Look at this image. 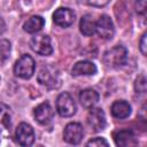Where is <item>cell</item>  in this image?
I'll list each match as a JSON object with an SVG mask.
<instances>
[{
  "label": "cell",
  "instance_id": "6da1fadb",
  "mask_svg": "<svg viewBox=\"0 0 147 147\" xmlns=\"http://www.w3.org/2000/svg\"><path fill=\"white\" fill-rule=\"evenodd\" d=\"M38 82L46 86L49 90H56L61 86V75L57 68H55L54 65H45L42 67L37 76Z\"/></svg>",
  "mask_w": 147,
  "mask_h": 147
},
{
  "label": "cell",
  "instance_id": "7a4b0ae2",
  "mask_svg": "<svg viewBox=\"0 0 147 147\" xmlns=\"http://www.w3.org/2000/svg\"><path fill=\"white\" fill-rule=\"evenodd\" d=\"M127 59V51L124 46L116 45L103 54V62L107 67L117 68L123 65Z\"/></svg>",
  "mask_w": 147,
  "mask_h": 147
},
{
  "label": "cell",
  "instance_id": "3957f363",
  "mask_svg": "<svg viewBox=\"0 0 147 147\" xmlns=\"http://www.w3.org/2000/svg\"><path fill=\"white\" fill-rule=\"evenodd\" d=\"M36 69V63L34 60L30 56V55H22L15 63L14 65V72L17 77L23 78V79H28L30 78Z\"/></svg>",
  "mask_w": 147,
  "mask_h": 147
},
{
  "label": "cell",
  "instance_id": "277c9868",
  "mask_svg": "<svg viewBox=\"0 0 147 147\" xmlns=\"http://www.w3.org/2000/svg\"><path fill=\"white\" fill-rule=\"evenodd\" d=\"M76 103L72 96L64 92L61 93L56 99V110L62 117H70L76 113Z\"/></svg>",
  "mask_w": 147,
  "mask_h": 147
},
{
  "label": "cell",
  "instance_id": "5b68a950",
  "mask_svg": "<svg viewBox=\"0 0 147 147\" xmlns=\"http://www.w3.org/2000/svg\"><path fill=\"white\" fill-rule=\"evenodd\" d=\"M30 47L32 51L39 55H51L53 52V47L51 44V38L46 34H38L31 38Z\"/></svg>",
  "mask_w": 147,
  "mask_h": 147
},
{
  "label": "cell",
  "instance_id": "8992f818",
  "mask_svg": "<svg viewBox=\"0 0 147 147\" xmlns=\"http://www.w3.org/2000/svg\"><path fill=\"white\" fill-rule=\"evenodd\" d=\"M84 136V130L82 124L72 122L65 125L64 132H63V139L71 145H77L82 141Z\"/></svg>",
  "mask_w": 147,
  "mask_h": 147
},
{
  "label": "cell",
  "instance_id": "52a82bcc",
  "mask_svg": "<svg viewBox=\"0 0 147 147\" xmlns=\"http://www.w3.org/2000/svg\"><path fill=\"white\" fill-rule=\"evenodd\" d=\"M95 32L102 39H111L115 33V28L113 21L108 15H101L98 22L95 23Z\"/></svg>",
  "mask_w": 147,
  "mask_h": 147
},
{
  "label": "cell",
  "instance_id": "ba28073f",
  "mask_svg": "<svg viewBox=\"0 0 147 147\" xmlns=\"http://www.w3.org/2000/svg\"><path fill=\"white\" fill-rule=\"evenodd\" d=\"M15 138L18 145L21 146H30L34 141V132L31 125L26 123H21L15 131Z\"/></svg>",
  "mask_w": 147,
  "mask_h": 147
},
{
  "label": "cell",
  "instance_id": "9c48e42d",
  "mask_svg": "<svg viewBox=\"0 0 147 147\" xmlns=\"http://www.w3.org/2000/svg\"><path fill=\"white\" fill-rule=\"evenodd\" d=\"M87 123L93 131L99 132L106 127V116L101 108H91L87 115Z\"/></svg>",
  "mask_w": 147,
  "mask_h": 147
},
{
  "label": "cell",
  "instance_id": "30bf717a",
  "mask_svg": "<svg viewBox=\"0 0 147 147\" xmlns=\"http://www.w3.org/2000/svg\"><path fill=\"white\" fill-rule=\"evenodd\" d=\"M53 21L61 28H68L75 22V13L70 8L61 7L53 14Z\"/></svg>",
  "mask_w": 147,
  "mask_h": 147
},
{
  "label": "cell",
  "instance_id": "8fae6325",
  "mask_svg": "<svg viewBox=\"0 0 147 147\" xmlns=\"http://www.w3.org/2000/svg\"><path fill=\"white\" fill-rule=\"evenodd\" d=\"M33 115H34V118L38 123L45 125V124H48L51 122V119L53 117V110H52V107L49 106L48 102H42L34 108Z\"/></svg>",
  "mask_w": 147,
  "mask_h": 147
},
{
  "label": "cell",
  "instance_id": "7c38bea8",
  "mask_svg": "<svg viewBox=\"0 0 147 147\" xmlns=\"http://www.w3.org/2000/svg\"><path fill=\"white\" fill-rule=\"evenodd\" d=\"M114 139H115V144L121 147L134 146L138 142L134 133L131 130H121L116 132L114 136Z\"/></svg>",
  "mask_w": 147,
  "mask_h": 147
},
{
  "label": "cell",
  "instance_id": "4fadbf2b",
  "mask_svg": "<svg viewBox=\"0 0 147 147\" xmlns=\"http://www.w3.org/2000/svg\"><path fill=\"white\" fill-rule=\"evenodd\" d=\"M72 76H91L96 72V67L90 61H79L72 68Z\"/></svg>",
  "mask_w": 147,
  "mask_h": 147
},
{
  "label": "cell",
  "instance_id": "5bb4252c",
  "mask_svg": "<svg viewBox=\"0 0 147 147\" xmlns=\"http://www.w3.org/2000/svg\"><path fill=\"white\" fill-rule=\"evenodd\" d=\"M79 101L83 107L92 108L99 101V94L93 88H85L79 93Z\"/></svg>",
  "mask_w": 147,
  "mask_h": 147
},
{
  "label": "cell",
  "instance_id": "9a60e30c",
  "mask_svg": "<svg viewBox=\"0 0 147 147\" xmlns=\"http://www.w3.org/2000/svg\"><path fill=\"white\" fill-rule=\"evenodd\" d=\"M111 115L115 118H126L130 114H131V106L124 101V100H119V101H115L111 106Z\"/></svg>",
  "mask_w": 147,
  "mask_h": 147
},
{
  "label": "cell",
  "instance_id": "2e32d148",
  "mask_svg": "<svg viewBox=\"0 0 147 147\" xmlns=\"http://www.w3.org/2000/svg\"><path fill=\"white\" fill-rule=\"evenodd\" d=\"M45 21L41 16H31L23 25V29L28 33H36L42 29Z\"/></svg>",
  "mask_w": 147,
  "mask_h": 147
},
{
  "label": "cell",
  "instance_id": "e0dca14e",
  "mask_svg": "<svg viewBox=\"0 0 147 147\" xmlns=\"http://www.w3.org/2000/svg\"><path fill=\"white\" fill-rule=\"evenodd\" d=\"M95 21L93 20V17L91 15H84L80 20L79 23V28H80V32L84 36H92L95 32Z\"/></svg>",
  "mask_w": 147,
  "mask_h": 147
},
{
  "label": "cell",
  "instance_id": "ac0fdd59",
  "mask_svg": "<svg viewBox=\"0 0 147 147\" xmlns=\"http://www.w3.org/2000/svg\"><path fill=\"white\" fill-rule=\"evenodd\" d=\"M8 107L5 105H0V134L2 131L8 133L10 127V114L8 111Z\"/></svg>",
  "mask_w": 147,
  "mask_h": 147
},
{
  "label": "cell",
  "instance_id": "d6986e66",
  "mask_svg": "<svg viewBox=\"0 0 147 147\" xmlns=\"http://www.w3.org/2000/svg\"><path fill=\"white\" fill-rule=\"evenodd\" d=\"M10 49H11V46H10L9 40L0 39V64H2L9 57Z\"/></svg>",
  "mask_w": 147,
  "mask_h": 147
},
{
  "label": "cell",
  "instance_id": "ffe728a7",
  "mask_svg": "<svg viewBox=\"0 0 147 147\" xmlns=\"http://www.w3.org/2000/svg\"><path fill=\"white\" fill-rule=\"evenodd\" d=\"M146 78L144 75H140L134 83V90L137 91V93H145L146 92Z\"/></svg>",
  "mask_w": 147,
  "mask_h": 147
},
{
  "label": "cell",
  "instance_id": "44dd1931",
  "mask_svg": "<svg viewBox=\"0 0 147 147\" xmlns=\"http://www.w3.org/2000/svg\"><path fill=\"white\" fill-rule=\"evenodd\" d=\"M86 146H106V147H107V146H108V142H107L103 138L98 137V138H94V139L87 141V142H86Z\"/></svg>",
  "mask_w": 147,
  "mask_h": 147
},
{
  "label": "cell",
  "instance_id": "7402d4cb",
  "mask_svg": "<svg viewBox=\"0 0 147 147\" xmlns=\"http://www.w3.org/2000/svg\"><path fill=\"white\" fill-rule=\"evenodd\" d=\"M84 3L90 5V6H94V7H103L106 6L110 0H82Z\"/></svg>",
  "mask_w": 147,
  "mask_h": 147
},
{
  "label": "cell",
  "instance_id": "603a6c76",
  "mask_svg": "<svg viewBox=\"0 0 147 147\" xmlns=\"http://www.w3.org/2000/svg\"><path fill=\"white\" fill-rule=\"evenodd\" d=\"M136 10H137V13L144 15L146 11V1L145 0H137L136 1Z\"/></svg>",
  "mask_w": 147,
  "mask_h": 147
},
{
  "label": "cell",
  "instance_id": "cb8c5ba5",
  "mask_svg": "<svg viewBox=\"0 0 147 147\" xmlns=\"http://www.w3.org/2000/svg\"><path fill=\"white\" fill-rule=\"evenodd\" d=\"M146 37H147V33L145 32V33L141 36V39H140V46H139V48H140V52H141V54H142V55H146V53H147V42H146Z\"/></svg>",
  "mask_w": 147,
  "mask_h": 147
}]
</instances>
